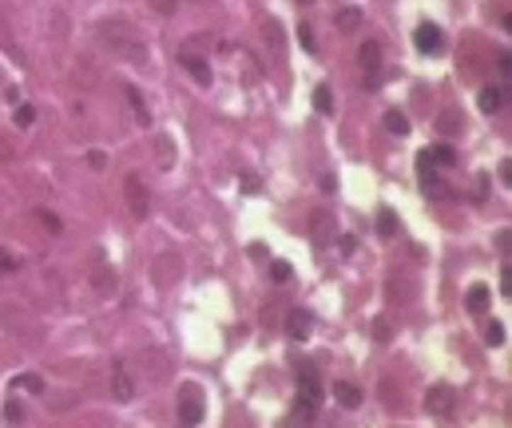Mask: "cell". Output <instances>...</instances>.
<instances>
[{
    "label": "cell",
    "mask_w": 512,
    "mask_h": 428,
    "mask_svg": "<svg viewBox=\"0 0 512 428\" xmlns=\"http://www.w3.org/2000/svg\"><path fill=\"white\" fill-rule=\"evenodd\" d=\"M338 28H341V32H353V28H362V12H358V8H346V12H338Z\"/></svg>",
    "instance_id": "cb8c5ba5"
},
{
    "label": "cell",
    "mask_w": 512,
    "mask_h": 428,
    "mask_svg": "<svg viewBox=\"0 0 512 428\" xmlns=\"http://www.w3.org/2000/svg\"><path fill=\"white\" fill-rule=\"evenodd\" d=\"M484 195H489V179H484V175H481V179H477V187H472V199L481 202Z\"/></svg>",
    "instance_id": "f35d334b"
},
{
    "label": "cell",
    "mask_w": 512,
    "mask_h": 428,
    "mask_svg": "<svg viewBox=\"0 0 512 428\" xmlns=\"http://www.w3.org/2000/svg\"><path fill=\"white\" fill-rule=\"evenodd\" d=\"M385 127H389V135H405V131H409V120H405L402 111H389V115H385Z\"/></svg>",
    "instance_id": "484cf974"
},
{
    "label": "cell",
    "mask_w": 512,
    "mask_h": 428,
    "mask_svg": "<svg viewBox=\"0 0 512 428\" xmlns=\"http://www.w3.org/2000/svg\"><path fill=\"white\" fill-rule=\"evenodd\" d=\"M334 400H338L341 408H358L362 405V388L350 385V381H338V385H334Z\"/></svg>",
    "instance_id": "ac0fdd59"
},
{
    "label": "cell",
    "mask_w": 512,
    "mask_h": 428,
    "mask_svg": "<svg viewBox=\"0 0 512 428\" xmlns=\"http://www.w3.org/2000/svg\"><path fill=\"white\" fill-rule=\"evenodd\" d=\"M453 405H457V393H453V385H445V381L429 385V393H425V408H429L433 417H449Z\"/></svg>",
    "instance_id": "52a82bcc"
},
{
    "label": "cell",
    "mask_w": 512,
    "mask_h": 428,
    "mask_svg": "<svg viewBox=\"0 0 512 428\" xmlns=\"http://www.w3.org/2000/svg\"><path fill=\"white\" fill-rule=\"evenodd\" d=\"M271 278H274V282H290V278H294L290 262H278V258H274V262H271Z\"/></svg>",
    "instance_id": "83f0119b"
},
{
    "label": "cell",
    "mask_w": 512,
    "mask_h": 428,
    "mask_svg": "<svg viewBox=\"0 0 512 428\" xmlns=\"http://www.w3.org/2000/svg\"><path fill=\"white\" fill-rule=\"evenodd\" d=\"M91 289H96L100 298H108V294H115V270H111L108 262H100V266L91 270Z\"/></svg>",
    "instance_id": "9a60e30c"
},
{
    "label": "cell",
    "mask_w": 512,
    "mask_h": 428,
    "mask_svg": "<svg viewBox=\"0 0 512 428\" xmlns=\"http://www.w3.org/2000/svg\"><path fill=\"white\" fill-rule=\"evenodd\" d=\"M111 393H115V400H131V397H135V381H131L127 369H115V373H111Z\"/></svg>",
    "instance_id": "d6986e66"
},
{
    "label": "cell",
    "mask_w": 512,
    "mask_h": 428,
    "mask_svg": "<svg viewBox=\"0 0 512 428\" xmlns=\"http://www.w3.org/2000/svg\"><path fill=\"white\" fill-rule=\"evenodd\" d=\"M298 405H306V408H318L322 405V381L314 377V373H298Z\"/></svg>",
    "instance_id": "30bf717a"
},
{
    "label": "cell",
    "mask_w": 512,
    "mask_h": 428,
    "mask_svg": "<svg viewBox=\"0 0 512 428\" xmlns=\"http://www.w3.org/2000/svg\"><path fill=\"white\" fill-rule=\"evenodd\" d=\"M314 333V313L310 309H294L290 318H286V337L290 341H306Z\"/></svg>",
    "instance_id": "8fae6325"
},
{
    "label": "cell",
    "mask_w": 512,
    "mask_h": 428,
    "mask_svg": "<svg viewBox=\"0 0 512 428\" xmlns=\"http://www.w3.org/2000/svg\"><path fill=\"white\" fill-rule=\"evenodd\" d=\"M16 385H21V388H32V393H40V388H44V381L36 377V373H28V377H21Z\"/></svg>",
    "instance_id": "d590c367"
},
{
    "label": "cell",
    "mask_w": 512,
    "mask_h": 428,
    "mask_svg": "<svg viewBox=\"0 0 512 428\" xmlns=\"http://www.w3.org/2000/svg\"><path fill=\"white\" fill-rule=\"evenodd\" d=\"M413 44H417L425 56H433V52L445 44V40H441V28H437V24H417V32H413Z\"/></svg>",
    "instance_id": "4fadbf2b"
},
{
    "label": "cell",
    "mask_w": 512,
    "mask_h": 428,
    "mask_svg": "<svg viewBox=\"0 0 512 428\" xmlns=\"http://www.w3.org/2000/svg\"><path fill=\"white\" fill-rule=\"evenodd\" d=\"M330 234H334V219H330V214H322V219H314V242H326V238H330Z\"/></svg>",
    "instance_id": "4316f807"
},
{
    "label": "cell",
    "mask_w": 512,
    "mask_h": 428,
    "mask_svg": "<svg viewBox=\"0 0 512 428\" xmlns=\"http://www.w3.org/2000/svg\"><path fill=\"white\" fill-rule=\"evenodd\" d=\"M496 71H501V76H508V71H512V56H508V52L496 56Z\"/></svg>",
    "instance_id": "8d00e7d4"
},
{
    "label": "cell",
    "mask_w": 512,
    "mask_h": 428,
    "mask_svg": "<svg viewBox=\"0 0 512 428\" xmlns=\"http://www.w3.org/2000/svg\"><path fill=\"white\" fill-rule=\"evenodd\" d=\"M32 123H36V108L21 103V108H16V127H32Z\"/></svg>",
    "instance_id": "f1b7e54d"
},
{
    "label": "cell",
    "mask_w": 512,
    "mask_h": 428,
    "mask_svg": "<svg viewBox=\"0 0 512 428\" xmlns=\"http://www.w3.org/2000/svg\"><path fill=\"white\" fill-rule=\"evenodd\" d=\"M373 337H377V341H389V325H385V321H377V325H373Z\"/></svg>",
    "instance_id": "b9f144b4"
},
{
    "label": "cell",
    "mask_w": 512,
    "mask_h": 428,
    "mask_svg": "<svg viewBox=\"0 0 512 428\" xmlns=\"http://www.w3.org/2000/svg\"><path fill=\"white\" fill-rule=\"evenodd\" d=\"M36 219H40V226L48 230V234H60V219H56L52 210H36Z\"/></svg>",
    "instance_id": "f546056e"
},
{
    "label": "cell",
    "mask_w": 512,
    "mask_h": 428,
    "mask_svg": "<svg viewBox=\"0 0 512 428\" xmlns=\"http://www.w3.org/2000/svg\"><path fill=\"white\" fill-rule=\"evenodd\" d=\"M100 40L108 44L115 56L131 60L135 68H147V44H143V36L135 32L131 21H123V16H108V21H100Z\"/></svg>",
    "instance_id": "6da1fadb"
},
{
    "label": "cell",
    "mask_w": 512,
    "mask_h": 428,
    "mask_svg": "<svg viewBox=\"0 0 512 428\" xmlns=\"http://www.w3.org/2000/svg\"><path fill=\"white\" fill-rule=\"evenodd\" d=\"M501 179H504V183H512V159H504V163H501Z\"/></svg>",
    "instance_id": "7bdbcfd3"
},
{
    "label": "cell",
    "mask_w": 512,
    "mask_h": 428,
    "mask_svg": "<svg viewBox=\"0 0 512 428\" xmlns=\"http://www.w3.org/2000/svg\"><path fill=\"white\" fill-rule=\"evenodd\" d=\"M0 159H4V163H12V159H16V147H12L8 139H0Z\"/></svg>",
    "instance_id": "74e56055"
},
{
    "label": "cell",
    "mask_w": 512,
    "mask_h": 428,
    "mask_svg": "<svg viewBox=\"0 0 512 428\" xmlns=\"http://www.w3.org/2000/svg\"><path fill=\"white\" fill-rule=\"evenodd\" d=\"M127 103H131V111H135V123H151V115H147V108H143V100H140V91L135 88H127Z\"/></svg>",
    "instance_id": "d4e9b609"
},
{
    "label": "cell",
    "mask_w": 512,
    "mask_h": 428,
    "mask_svg": "<svg viewBox=\"0 0 512 428\" xmlns=\"http://www.w3.org/2000/svg\"><path fill=\"white\" fill-rule=\"evenodd\" d=\"M465 309H469L472 318H481L484 309H489V289H484V286H472L469 294H465Z\"/></svg>",
    "instance_id": "ffe728a7"
},
{
    "label": "cell",
    "mask_w": 512,
    "mask_h": 428,
    "mask_svg": "<svg viewBox=\"0 0 512 428\" xmlns=\"http://www.w3.org/2000/svg\"><path fill=\"white\" fill-rule=\"evenodd\" d=\"M302 4H310V0H302Z\"/></svg>",
    "instance_id": "f6af8a7d"
},
{
    "label": "cell",
    "mask_w": 512,
    "mask_h": 428,
    "mask_svg": "<svg viewBox=\"0 0 512 428\" xmlns=\"http://www.w3.org/2000/svg\"><path fill=\"white\" fill-rule=\"evenodd\" d=\"M0 44H4V48H8V56L16 64H24V52H21V44L12 40V32H8V21H4V16H0Z\"/></svg>",
    "instance_id": "44dd1931"
},
{
    "label": "cell",
    "mask_w": 512,
    "mask_h": 428,
    "mask_svg": "<svg viewBox=\"0 0 512 428\" xmlns=\"http://www.w3.org/2000/svg\"><path fill=\"white\" fill-rule=\"evenodd\" d=\"M88 163H91V167H96V170H100L103 163H108V155H103V151H88Z\"/></svg>",
    "instance_id": "60d3db41"
},
{
    "label": "cell",
    "mask_w": 512,
    "mask_h": 428,
    "mask_svg": "<svg viewBox=\"0 0 512 428\" xmlns=\"http://www.w3.org/2000/svg\"><path fill=\"white\" fill-rule=\"evenodd\" d=\"M314 412H318V408H306V405H298V400H294L290 428H310V424H314Z\"/></svg>",
    "instance_id": "7402d4cb"
},
{
    "label": "cell",
    "mask_w": 512,
    "mask_h": 428,
    "mask_svg": "<svg viewBox=\"0 0 512 428\" xmlns=\"http://www.w3.org/2000/svg\"><path fill=\"white\" fill-rule=\"evenodd\" d=\"M402 230V222H397V214L393 210H382V219H377V234H385V238H393Z\"/></svg>",
    "instance_id": "603a6c76"
},
{
    "label": "cell",
    "mask_w": 512,
    "mask_h": 428,
    "mask_svg": "<svg viewBox=\"0 0 512 428\" xmlns=\"http://www.w3.org/2000/svg\"><path fill=\"white\" fill-rule=\"evenodd\" d=\"M421 155L429 159V167H433V170H437V167H441V170H449L453 163H457V151H453L449 143H433V147H425Z\"/></svg>",
    "instance_id": "5bb4252c"
},
{
    "label": "cell",
    "mask_w": 512,
    "mask_h": 428,
    "mask_svg": "<svg viewBox=\"0 0 512 428\" xmlns=\"http://www.w3.org/2000/svg\"><path fill=\"white\" fill-rule=\"evenodd\" d=\"M314 103H318V111H334V96H330V88H326V83L314 91Z\"/></svg>",
    "instance_id": "4dcf8cb0"
},
{
    "label": "cell",
    "mask_w": 512,
    "mask_h": 428,
    "mask_svg": "<svg viewBox=\"0 0 512 428\" xmlns=\"http://www.w3.org/2000/svg\"><path fill=\"white\" fill-rule=\"evenodd\" d=\"M179 64H183V68H187V71H191V80L199 83V88H211V83H215V76H211V64L203 60V56H199V52H195V48H187V44H183V52H179Z\"/></svg>",
    "instance_id": "ba28073f"
},
{
    "label": "cell",
    "mask_w": 512,
    "mask_h": 428,
    "mask_svg": "<svg viewBox=\"0 0 512 428\" xmlns=\"http://www.w3.org/2000/svg\"><path fill=\"white\" fill-rule=\"evenodd\" d=\"M358 60H362L365 68V88H377V68H382V44L377 40H365L362 48H358Z\"/></svg>",
    "instance_id": "9c48e42d"
},
{
    "label": "cell",
    "mask_w": 512,
    "mask_h": 428,
    "mask_svg": "<svg viewBox=\"0 0 512 428\" xmlns=\"http://www.w3.org/2000/svg\"><path fill=\"white\" fill-rule=\"evenodd\" d=\"M179 278H183V254H175V250H159V254L151 258V282H155L159 289H171Z\"/></svg>",
    "instance_id": "277c9868"
},
{
    "label": "cell",
    "mask_w": 512,
    "mask_h": 428,
    "mask_svg": "<svg viewBox=\"0 0 512 428\" xmlns=\"http://www.w3.org/2000/svg\"><path fill=\"white\" fill-rule=\"evenodd\" d=\"M4 417H8L12 424H21V420H24V405H21V400H8V405H4Z\"/></svg>",
    "instance_id": "d6a6232c"
},
{
    "label": "cell",
    "mask_w": 512,
    "mask_h": 428,
    "mask_svg": "<svg viewBox=\"0 0 512 428\" xmlns=\"http://www.w3.org/2000/svg\"><path fill=\"white\" fill-rule=\"evenodd\" d=\"M155 151H163V155H159L163 167H171V163H175V155H171V139H159V143H155Z\"/></svg>",
    "instance_id": "e575fe53"
},
{
    "label": "cell",
    "mask_w": 512,
    "mask_h": 428,
    "mask_svg": "<svg viewBox=\"0 0 512 428\" xmlns=\"http://www.w3.org/2000/svg\"><path fill=\"white\" fill-rule=\"evenodd\" d=\"M385 294H389L393 306H402V301H413V278H405V274H393L389 286H385Z\"/></svg>",
    "instance_id": "e0dca14e"
},
{
    "label": "cell",
    "mask_w": 512,
    "mask_h": 428,
    "mask_svg": "<svg viewBox=\"0 0 512 428\" xmlns=\"http://www.w3.org/2000/svg\"><path fill=\"white\" fill-rule=\"evenodd\" d=\"M0 329L12 333V337H24V341H44L40 321H32L28 309L12 306V301H0Z\"/></svg>",
    "instance_id": "7a4b0ae2"
},
{
    "label": "cell",
    "mask_w": 512,
    "mask_h": 428,
    "mask_svg": "<svg viewBox=\"0 0 512 428\" xmlns=\"http://www.w3.org/2000/svg\"><path fill=\"white\" fill-rule=\"evenodd\" d=\"M251 258H258V262L266 258V246H262V242H254V246H251Z\"/></svg>",
    "instance_id": "ee69618b"
},
{
    "label": "cell",
    "mask_w": 512,
    "mask_h": 428,
    "mask_svg": "<svg viewBox=\"0 0 512 428\" xmlns=\"http://www.w3.org/2000/svg\"><path fill=\"white\" fill-rule=\"evenodd\" d=\"M151 8L159 12V16H171V12L179 8V0H151Z\"/></svg>",
    "instance_id": "836d02e7"
},
{
    "label": "cell",
    "mask_w": 512,
    "mask_h": 428,
    "mask_svg": "<svg viewBox=\"0 0 512 428\" xmlns=\"http://www.w3.org/2000/svg\"><path fill=\"white\" fill-rule=\"evenodd\" d=\"M484 337H489V345H504V325H501V321H489Z\"/></svg>",
    "instance_id": "1f68e13d"
},
{
    "label": "cell",
    "mask_w": 512,
    "mask_h": 428,
    "mask_svg": "<svg viewBox=\"0 0 512 428\" xmlns=\"http://www.w3.org/2000/svg\"><path fill=\"white\" fill-rule=\"evenodd\" d=\"M262 36H266V44H271V56H274V60H286V36H282V24L274 21V16H266V21H262Z\"/></svg>",
    "instance_id": "7c38bea8"
},
{
    "label": "cell",
    "mask_w": 512,
    "mask_h": 428,
    "mask_svg": "<svg viewBox=\"0 0 512 428\" xmlns=\"http://www.w3.org/2000/svg\"><path fill=\"white\" fill-rule=\"evenodd\" d=\"M179 420L195 428L203 420V388L199 385H179Z\"/></svg>",
    "instance_id": "5b68a950"
},
{
    "label": "cell",
    "mask_w": 512,
    "mask_h": 428,
    "mask_svg": "<svg viewBox=\"0 0 512 428\" xmlns=\"http://www.w3.org/2000/svg\"><path fill=\"white\" fill-rule=\"evenodd\" d=\"M135 361H140V369H143V377H151V381H163L171 373V361H167V353H159L155 345H143L140 353H135Z\"/></svg>",
    "instance_id": "8992f818"
},
{
    "label": "cell",
    "mask_w": 512,
    "mask_h": 428,
    "mask_svg": "<svg viewBox=\"0 0 512 428\" xmlns=\"http://www.w3.org/2000/svg\"><path fill=\"white\" fill-rule=\"evenodd\" d=\"M477 108H481L484 115H496V111L504 108V88H496V83L481 88V96H477Z\"/></svg>",
    "instance_id": "2e32d148"
},
{
    "label": "cell",
    "mask_w": 512,
    "mask_h": 428,
    "mask_svg": "<svg viewBox=\"0 0 512 428\" xmlns=\"http://www.w3.org/2000/svg\"><path fill=\"white\" fill-rule=\"evenodd\" d=\"M123 202H127V214L135 222L151 219V190L140 175H127V179H123Z\"/></svg>",
    "instance_id": "3957f363"
},
{
    "label": "cell",
    "mask_w": 512,
    "mask_h": 428,
    "mask_svg": "<svg viewBox=\"0 0 512 428\" xmlns=\"http://www.w3.org/2000/svg\"><path fill=\"white\" fill-rule=\"evenodd\" d=\"M298 36H302V48H306V52H314V48H318V44H314V32H310V28H302Z\"/></svg>",
    "instance_id": "ab89813d"
}]
</instances>
